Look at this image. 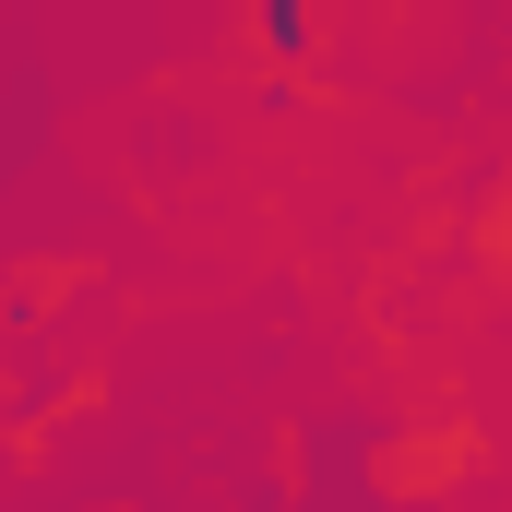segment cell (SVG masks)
<instances>
[{"label":"cell","instance_id":"6da1fadb","mask_svg":"<svg viewBox=\"0 0 512 512\" xmlns=\"http://www.w3.org/2000/svg\"><path fill=\"white\" fill-rule=\"evenodd\" d=\"M262 36H274V48H298V36H310V12H298V0H262Z\"/></svg>","mask_w":512,"mask_h":512}]
</instances>
